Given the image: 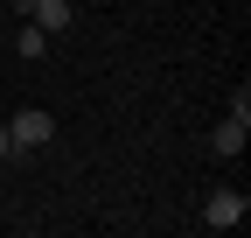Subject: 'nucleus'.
<instances>
[{
	"mask_svg": "<svg viewBox=\"0 0 251 238\" xmlns=\"http://www.w3.org/2000/svg\"><path fill=\"white\" fill-rule=\"evenodd\" d=\"M7 133H14V154H35V147H49V140H56V112L21 105V112L7 119Z\"/></svg>",
	"mask_w": 251,
	"mask_h": 238,
	"instance_id": "nucleus-1",
	"label": "nucleus"
},
{
	"mask_svg": "<svg viewBox=\"0 0 251 238\" xmlns=\"http://www.w3.org/2000/svg\"><path fill=\"white\" fill-rule=\"evenodd\" d=\"M244 217H251V196L244 189H209V203H202V224L209 231H237Z\"/></svg>",
	"mask_w": 251,
	"mask_h": 238,
	"instance_id": "nucleus-2",
	"label": "nucleus"
},
{
	"mask_svg": "<svg viewBox=\"0 0 251 238\" xmlns=\"http://www.w3.org/2000/svg\"><path fill=\"white\" fill-rule=\"evenodd\" d=\"M244 140H251V119H244V112H230L224 126L209 133V147H216V154H224V161H230V154H244Z\"/></svg>",
	"mask_w": 251,
	"mask_h": 238,
	"instance_id": "nucleus-3",
	"label": "nucleus"
},
{
	"mask_svg": "<svg viewBox=\"0 0 251 238\" xmlns=\"http://www.w3.org/2000/svg\"><path fill=\"white\" fill-rule=\"evenodd\" d=\"M42 28V35H63V28H70V0H35V14H28Z\"/></svg>",
	"mask_w": 251,
	"mask_h": 238,
	"instance_id": "nucleus-4",
	"label": "nucleus"
},
{
	"mask_svg": "<svg viewBox=\"0 0 251 238\" xmlns=\"http://www.w3.org/2000/svg\"><path fill=\"white\" fill-rule=\"evenodd\" d=\"M14 49L28 56V63H35V56H49V35H42L35 21H21V28H14Z\"/></svg>",
	"mask_w": 251,
	"mask_h": 238,
	"instance_id": "nucleus-5",
	"label": "nucleus"
},
{
	"mask_svg": "<svg viewBox=\"0 0 251 238\" xmlns=\"http://www.w3.org/2000/svg\"><path fill=\"white\" fill-rule=\"evenodd\" d=\"M7 154H14V133H7V126H0V161H7Z\"/></svg>",
	"mask_w": 251,
	"mask_h": 238,
	"instance_id": "nucleus-6",
	"label": "nucleus"
}]
</instances>
